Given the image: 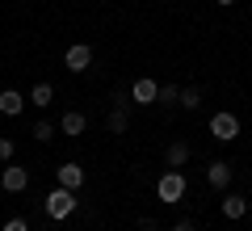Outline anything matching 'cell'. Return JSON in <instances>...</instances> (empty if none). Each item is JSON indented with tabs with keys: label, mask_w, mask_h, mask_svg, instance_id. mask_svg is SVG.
I'll return each mask as SVG.
<instances>
[{
	"label": "cell",
	"mask_w": 252,
	"mask_h": 231,
	"mask_svg": "<svg viewBox=\"0 0 252 231\" xmlns=\"http://www.w3.org/2000/svg\"><path fill=\"white\" fill-rule=\"evenodd\" d=\"M76 206H80V198H76V189H63V185H55L51 194L42 198V214H46V219H55V223L72 219V214H76Z\"/></svg>",
	"instance_id": "6da1fadb"
},
{
	"label": "cell",
	"mask_w": 252,
	"mask_h": 231,
	"mask_svg": "<svg viewBox=\"0 0 252 231\" xmlns=\"http://www.w3.org/2000/svg\"><path fill=\"white\" fill-rule=\"evenodd\" d=\"M185 189H189V181H185V172H181V168L160 172V181H156V198H160L164 206H177L181 198H185Z\"/></svg>",
	"instance_id": "7a4b0ae2"
},
{
	"label": "cell",
	"mask_w": 252,
	"mask_h": 231,
	"mask_svg": "<svg viewBox=\"0 0 252 231\" xmlns=\"http://www.w3.org/2000/svg\"><path fill=\"white\" fill-rule=\"evenodd\" d=\"M210 139H219V143H235V139H240V118H235L231 109H219V114L210 118Z\"/></svg>",
	"instance_id": "3957f363"
},
{
	"label": "cell",
	"mask_w": 252,
	"mask_h": 231,
	"mask_svg": "<svg viewBox=\"0 0 252 231\" xmlns=\"http://www.w3.org/2000/svg\"><path fill=\"white\" fill-rule=\"evenodd\" d=\"M105 126H109V134H126V126H130V97H126V93L114 97V109H109Z\"/></svg>",
	"instance_id": "277c9868"
},
{
	"label": "cell",
	"mask_w": 252,
	"mask_h": 231,
	"mask_svg": "<svg viewBox=\"0 0 252 231\" xmlns=\"http://www.w3.org/2000/svg\"><path fill=\"white\" fill-rule=\"evenodd\" d=\"M0 189H4V194H26V189H30V168H21V164H4V172H0Z\"/></svg>",
	"instance_id": "5b68a950"
},
{
	"label": "cell",
	"mask_w": 252,
	"mask_h": 231,
	"mask_svg": "<svg viewBox=\"0 0 252 231\" xmlns=\"http://www.w3.org/2000/svg\"><path fill=\"white\" fill-rule=\"evenodd\" d=\"M63 67L76 71V76H80V71H89V67H93V46H89V42L67 46V55H63Z\"/></svg>",
	"instance_id": "8992f818"
},
{
	"label": "cell",
	"mask_w": 252,
	"mask_h": 231,
	"mask_svg": "<svg viewBox=\"0 0 252 231\" xmlns=\"http://www.w3.org/2000/svg\"><path fill=\"white\" fill-rule=\"evenodd\" d=\"M55 185H63V189H80V185H84V168H80L76 160L59 164V168H55Z\"/></svg>",
	"instance_id": "52a82bcc"
},
{
	"label": "cell",
	"mask_w": 252,
	"mask_h": 231,
	"mask_svg": "<svg viewBox=\"0 0 252 231\" xmlns=\"http://www.w3.org/2000/svg\"><path fill=\"white\" fill-rule=\"evenodd\" d=\"M156 93H160V84H156L152 76H139V80L130 84V101H135V105H156Z\"/></svg>",
	"instance_id": "ba28073f"
},
{
	"label": "cell",
	"mask_w": 252,
	"mask_h": 231,
	"mask_svg": "<svg viewBox=\"0 0 252 231\" xmlns=\"http://www.w3.org/2000/svg\"><path fill=\"white\" fill-rule=\"evenodd\" d=\"M231 177H235V168H231L227 160H210V164H206V181H210L215 189H223V194H227V185H231Z\"/></svg>",
	"instance_id": "9c48e42d"
},
{
	"label": "cell",
	"mask_w": 252,
	"mask_h": 231,
	"mask_svg": "<svg viewBox=\"0 0 252 231\" xmlns=\"http://www.w3.org/2000/svg\"><path fill=\"white\" fill-rule=\"evenodd\" d=\"M189 156H193V147H189L185 139H177V143H168V151H164V164H168V168H185Z\"/></svg>",
	"instance_id": "30bf717a"
},
{
	"label": "cell",
	"mask_w": 252,
	"mask_h": 231,
	"mask_svg": "<svg viewBox=\"0 0 252 231\" xmlns=\"http://www.w3.org/2000/svg\"><path fill=\"white\" fill-rule=\"evenodd\" d=\"M26 105H30V101L21 97L17 89H4V93H0V114H4V118H17Z\"/></svg>",
	"instance_id": "8fae6325"
},
{
	"label": "cell",
	"mask_w": 252,
	"mask_h": 231,
	"mask_svg": "<svg viewBox=\"0 0 252 231\" xmlns=\"http://www.w3.org/2000/svg\"><path fill=\"white\" fill-rule=\"evenodd\" d=\"M84 126H89V118H84L80 109H67V114L59 118V131L67 134V139H76V134H84Z\"/></svg>",
	"instance_id": "7c38bea8"
},
{
	"label": "cell",
	"mask_w": 252,
	"mask_h": 231,
	"mask_svg": "<svg viewBox=\"0 0 252 231\" xmlns=\"http://www.w3.org/2000/svg\"><path fill=\"white\" fill-rule=\"evenodd\" d=\"M223 214L227 219H244V214H248V198H240V194H223Z\"/></svg>",
	"instance_id": "4fadbf2b"
},
{
	"label": "cell",
	"mask_w": 252,
	"mask_h": 231,
	"mask_svg": "<svg viewBox=\"0 0 252 231\" xmlns=\"http://www.w3.org/2000/svg\"><path fill=\"white\" fill-rule=\"evenodd\" d=\"M51 101H55V89H51L46 80L30 89V105H34V109H51Z\"/></svg>",
	"instance_id": "5bb4252c"
},
{
	"label": "cell",
	"mask_w": 252,
	"mask_h": 231,
	"mask_svg": "<svg viewBox=\"0 0 252 231\" xmlns=\"http://www.w3.org/2000/svg\"><path fill=\"white\" fill-rule=\"evenodd\" d=\"M181 101V89L177 84H160V93H156V105H164V109H172Z\"/></svg>",
	"instance_id": "9a60e30c"
},
{
	"label": "cell",
	"mask_w": 252,
	"mask_h": 231,
	"mask_svg": "<svg viewBox=\"0 0 252 231\" xmlns=\"http://www.w3.org/2000/svg\"><path fill=\"white\" fill-rule=\"evenodd\" d=\"M30 134H34L38 143H51V139H55V122H51V118H38V122H34V131H30Z\"/></svg>",
	"instance_id": "2e32d148"
},
{
	"label": "cell",
	"mask_w": 252,
	"mask_h": 231,
	"mask_svg": "<svg viewBox=\"0 0 252 231\" xmlns=\"http://www.w3.org/2000/svg\"><path fill=\"white\" fill-rule=\"evenodd\" d=\"M177 105H181V109H189V114H193V109L202 105V93H198V89H181V101H177Z\"/></svg>",
	"instance_id": "e0dca14e"
},
{
	"label": "cell",
	"mask_w": 252,
	"mask_h": 231,
	"mask_svg": "<svg viewBox=\"0 0 252 231\" xmlns=\"http://www.w3.org/2000/svg\"><path fill=\"white\" fill-rule=\"evenodd\" d=\"M13 151H17V143L0 134V164H13Z\"/></svg>",
	"instance_id": "ac0fdd59"
},
{
	"label": "cell",
	"mask_w": 252,
	"mask_h": 231,
	"mask_svg": "<svg viewBox=\"0 0 252 231\" xmlns=\"http://www.w3.org/2000/svg\"><path fill=\"white\" fill-rule=\"evenodd\" d=\"M0 231H30V219H21V214H17V219H9Z\"/></svg>",
	"instance_id": "d6986e66"
},
{
	"label": "cell",
	"mask_w": 252,
	"mask_h": 231,
	"mask_svg": "<svg viewBox=\"0 0 252 231\" xmlns=\"http://www.w3.org/2000/svg\"><path fill=\"white\" fill-rule=\"evenodd\" d=\"M168 231H198V223H193V219H177Z\"/></svg>",
	"instance_id": "ffe728a7"
},
{
	"label": "cell",
	"mask_w": 252,
	"mask_h": 231,
	"mask_svg": "<svg viewBox=\"0 0 252 231\" xmlns=\"http://www.w3.org/2000/svg\"><path fill=\"white\" fill-rule=\"evenodd\" d=\"M139 231H160V223H156L152 214H143V219H139Z\"/></svg>",
	"instance_id": "44dd1931"
},
{
	"label": "cell",
	"mask_w": 252,
	"mask_h": 231,
	"mask_svg": "<svg viewBox=\"0 0 252 231\" xmlns=\"http://www.w3.org/2000/svg\"><path fill=\"white\" fill-rule=\"evenodd\" d=\"M215 4H223V9H231V4H235V0H215Z\"/></svg>",
	"instance_id": "7402d4cb"
}]
</instances>
